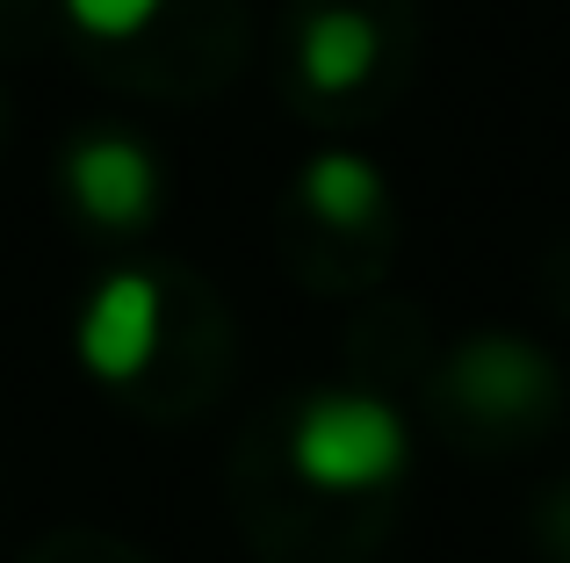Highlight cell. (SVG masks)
<instances>
[{"mask_svg":"<svg viewBox=\"0 0 570 563\" xmlns=\"http://www.w3.org/2000/svg\"><path fill=\"white\" fill-rule=\"evenodd\" d=\"M383 58V29L362 8H318L296 37V72L311 95H354Z\"/></svg>","mask_w":570,"mask_h":563,"instance_id":"cell-5","label":"cell"},{"mask_svg":"<svg viewBox=\"0 0 570 563\" xmlns=\"http://www.w3.org/2000/svg\"><path fill=\"white\" fill-rule=\"evenodd\" d=\"M455 391L476 412H491V419H513V412H534L549 397V362H542V347H528L513 333H484L462 347Z\"/></svg>","mask_w":570,"mask_h":563,"instance_id":"cell-4","label":"cell"},{"mask_svg":"<svg viewBox=\"0 0 570 563\" xmlns=\"http://www.w3.org/2000/svg\"><path fill=\"white\" fill-rule=\"evenodd\" d=\"M412 463V426L376 391H318L289 426V470L311 492H383Z\"/></svg>","mask_w":570,"mask_h":563,"instance_id":"cell-1","label":"cell"},{"mask_svg":"<svg viewBox=\"0 0 570 563\" xmlns=\"http://www.w3.org/2000/svg\"><path fill=\"white\" fill-rule=\"evenodd\" d=\"M66 196L101 231H145L159 210V159L130 130H87L66 145Z\"/></svg>","mask_w":570,"mask_h":563,"instance_id":"cell-3","label":"cell"},{"mask_svg":"<svg viewBox=\"0 0 570 563\" xmlns=\"http://www.w3.org/2000/svg\"><path fill=\"white\" fill-rule=\"evenodd\" d=\"M296 196H304V210L318 217V225L333 231H368L383 217L390 188H383V167L368 152H354V145H325V152L304 159V181H296Z\"/></svg>","mask_w":570,"mask_h":563,"instance_id":"cell-6","label":"cell"},{"mask_svg":"<svg viewBox=\"0 0 570 563\" xmlns=\"http://www.w3.org/2000/svg\"><path fill=\"white\" fill-rule=\"evenodd\" d=\"M58 8H66V22L80 29V37L124 43V37H138V29H153L167 0H58Z\"/></svg>","mask_w":570,"mask_h":563,"instance_id":"cell-7","label":"cell"},{"mask_svg":"<svg viewBox=\"0 0 570 563\" xmlns=\"http://www.w3.org/2000/svg\"><path fill=\"white\" fill-rule=\"evenodd\" d=\"M159 339H167V289L145 268H109L80 304V325H72L80 368L95 383H116V391L159 362Z\"/></svg>","mask_w":570,"mask_h":563,"instance_id":"cell-2","label":"cell"}]
</instances>
